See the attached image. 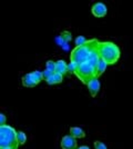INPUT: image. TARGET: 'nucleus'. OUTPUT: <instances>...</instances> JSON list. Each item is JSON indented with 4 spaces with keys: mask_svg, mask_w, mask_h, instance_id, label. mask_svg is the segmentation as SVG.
<instances>
[{
    "mask_svg": "<svg viewBox=\"0 0 133 149\" xmlns=\"http://www.w3.org/2000/svg\"><path fill=\"white\" fill-rule=\"evenodd\" d=\"M98 51L102 60L109 65H114L115 62L120 59L121 51L118 45L111 41H104V42H99L98 44Z\"/></svg>",
    "mask_w": 133,
    "mask_h": 149,
    "instance_id": "nucleus-1",
    "label": "nucleus"
},
{
    "mask_svg": "<svg viewBox=\"0 0 133 149\" xmlns=\"http://www.w3.org/2000/svg\"><path fill=\"white\" fill-rule=\"evenodd\" d=\"M19 146L16 129L7 125L0 126V148L18 149Z\"/></svg>",
    "mask_w": 133,
    "mask_h": 149,
    "instance_id": "nucleus-2",
    "label": "nucleus"
},
{
    "mask_svg": "<svg viewBox=\"0 0 133 149\" xmlns=\"http://www.w3.org/2000/svg\"><path fill=\"white\" fill-rule=\"evenodd\" d=\"M98 40L92 39V40H89V42L84 46H80V47H76L74 49L71 51V55H70V60L73 62H76L78 65H81L83 62L88 61V58L90 56V52L91 49L93 48L94 44Z\"/></svg>",
    "mask_w": 133,
    "mask_h": 149,
    "instance_id": "nucleus-3",
    "label": "nucleus"
},
{
    "mask_svg": "<svg viewBox=\"0 0 133 149\" xmlns=\"http://www.w3.org/2000/svg\"><path fill=\"white\" fill-rule=\"evenodd\" d=\"M76 76L82 81V84L87 85L92 78L95 77V68L92 65H90L88 61L83 62V63L78 66V69H76Z\"/></svg>",
    "mask_w": 133,
    "mask_h": 149,
    "instance_id": "nucleus-4",
    "label": "nucleus"
},
{
    "mask_svg": "<svg viewBox=\"0 0 133 149\" xmlns=\"http://www.w3.org/2000/svg\"><path fill=\"white\" fill-rule=\"evenodd\" d=\"M91 13L96 18H103L108 13V8L102 2H95L91 8Z\"/></svg>",
    "mask_w": 133,
    "mask_h": 149,
    "instance_id": "nucleus-5",
    "label": "nucleus"
},
{
    "mask_svg": "<svg viewBox=\"0 0 133 149\" xmlns=\"http://www.w3.org/2000/svg\"><path fill=\"white\" fill-rule=\"evenodd\" d=\"M60 145H61L62 149H76L78 141L74 137H72L71 135H67V136L62 137Z\"/></svg>",
    "mask_w": 133,
    "mask_h": 149,
    "instance_id": "nucleus-6",
    "label": "nucleus"
},
{
    "mask_svg": "<svg viewBox=\"0 0 133 149\" xmlns=\"http://www.w3.org/2000/svg\"><path fill=\"white\" fill-rule=\"evenodd\" d=\"M87 87H88V89H89L90 95H91L92 97H95V96L98 95V93L100 91L101 84H100L99 79H98L96 77H94V78H92V79L87 84Z\"/></svg>",
    "mask_w": 133,
    "mask_h": 149,
    "instance_id": "nucleus-7",
    "label": "nucleus"
},
{
    "mask_svg": "<svg viewBox=\"0 0 133 149\" xmlns=\"http://www.w3.org/2000/svg\"><path fill=\"white\" fill-rule=\"evenodd\" d=\"M56 72L64 76L68 71V63L64 61V60H58L56 61Z\"/></svg>",
    "mask_w": 133,
    "mask_h": 149,
    "instance_id": "nucleus-8",
    "label": "nucleus"
},
{
    "mask_svg": "<svg viewBox=\"0 0 133 149\" xmlns=\"http://www.w3.org/2000/svg\"><path fill=\"white\" fill-rule=\"evenodd\" d=\"M107 67H108V63L100 58V60L98 61V65L95 66V77L99 78L101 74H103V72L107 70Z\"/></svg>",
    "mask_w": 133,
    "mask_h": 149,
    "instance_id": "nucleus-9",
    "label": "nucleus"
},
{
    "mask_svg": "<svg viewBox=\"0 0 133 149\" xmlns=\"http://www.w3.org/2000/svg\"><path fill=\"white\" fill-rule=\"evenodd\" d=\"M70 135L72 137H74L76 139H82V138L85 137V132L80 127H71L70 128Z\"/></svg>",
    "mask_w": 133,
    "mask_h": 149,
    "instance_id": "nucleus-10",
    "label": "nucleus"
},
{
    "mask_svg": "<svg viewBox=\"0 0 133 149\" xmlns=\"http://www.w3.org/2000/svg\"><path fill=\"white\" fill-rule=\"evenodd\" d=\"M62 80H63V76L60 74H57V72H54L49 79H47L45 81H47L48 85H58V84H61Z\"/></svg>",
    "mask_w": 133,
    "mask_h": 149,
    "instance_id": "nucleus-11",
    "label": "nucleus"
},
{
    "mask_svg": "<svg viewBox=\"0 0 133 149\" xmlns=\"http://www.w3.org/2000/svg\"><path fill=\"white\" fill-rule=\"evenodd\" d=\"M22 86L27 88H30V87H36L37 84L33 81L31 77V74H27L22 77Z\"/></svg>",
    "mask_w": 133,
    "mask_h": 149,
    "instance_id": "nucleus-12",
    "label": "nucleus"
},
{
    "mask_svg": "<svg viewBox=\"0 0 133 149\" xmlns=\"http://www.w3.org/2000/svg\"><path fill=\"white\" fill-rule=\"evenodd\" d=\"M31 77H32V79H33V81H34L37 85H38L41 80H43L42 72H41V71H38V70H34L33 72H31Z\"/></svg>",
    "mask_w": 133,
    "mask_h": 149,
    "instance_id": "nucleus-13",
    "label": "nucleus"
},
{
    "mask_svg": "<svg viewBox=\"0 0 133 149\" xmlns=\"http://www.w3.org/2000/svg\"><path fill=\"white\" fill-rule=\"evenodd\" d=\"M89 42V40L83 36H79L76 38V47H80V46H84Z\"/></svg>",
    "mask_w": 133,
    "mask_h": 149,
    "instance_id": "nucleus-14",
    "label": "nucleus"
},
{
    "mask_svg": "<svg viewBox=\"0 0 133 149\" xmlns=\"http://www.w3.org/2000/svg\"><path fill=\"white\" fill-rule=\"evenodd\" d=\"M17 139L20 145H25L27 141V135L23 131H17Z\"/></svg>",
    "mask_w": 133,
    "mask_h": 149,
    "instance_id": "nucleus-15",
    "label": "nucleus"
},
{
    "mask_svg": "<svg viewBox=\"0 0 133 149\" xmlns=\"http://www.w3.org/2000/svg\"><path fill=\"white\" fill-rule=\"evenodd\" d=\"M61 38H62V40H63L64 42H69V41H71V39H72V35H71L70 31H67V30L62 31Z\"/></svg>",
    "mask_w": 133,
    "mask_h": 149,
    "instance_id": "nucleus-16",
    "label": "nucleus"
},
{
    "mask_svg": "<svg viewBox=\"0 0 133 149\" xmlns=\"http://www.w3.org/2000/svg\"><path fill=\"white\" fill-rule=\"evenodd\" d=\"M45 69L50 70L52 72H56V61H53V60H48L47 63H45Z\"/></svg>",
    "mask_w": 133,
    "mask_h": 149,
    "instance_id": "nucleus-17",
    "label": "nucleus"
},
{
    "mask_svg": "<svg viewBox=\"0 0 133 149\" xmlns=\"http://www.w3.org/2000/svg\"><path fill=\"white\" fill-rule=\"evenodd\" d=\"M78 63L73 61H70V63H68V71L69 72H72V74H76V69H78Z\"/></svg>",
    "mask_w": 133,
    "mask_h": 149,
    "instance_id": "nucleus-18",
    "label": "nucleus"
},
{
    "mask_svg": "<svg viewBox=\"0 0 133 149\" xmlns=\"http://www.w3.org/2000/svg\"><path fill=\"white\" fill-rule=\"evenodd\" d=\"M54 74V72H52V71H50V70H48V69H45V70H43L42 71V76H43V79L44 80H47V79H49L52 74Z\"/></svg>",
    "mask_w": 133,
    "mask_h": 149,
    "instance_id": "nucleus-19",
    "label": "nucleus"
},
{
    "mask_svg": "<svg viewBox=\"0 0 133 149\" xmlns=\"http://www.w3.org/2000/svg\"><path fill=\"white\" fill-rule=\"evenodd\" d=\"M94 149H108L107 148V146L104 145V143H102V141H94Z\"/></svg>",
    "mask_w": 133,
    "mask_h": 149,
    "instance_id": "nucleus-20",
    "label": "nucleus"
},
{
    "mask_svg": "<svg viewBox=\"0 0 133 149\" xmlns=\"http://www.w3.org/2000/svg\"><path fill=\"white\" fill-rule=\"evenodd\" d=\"M6 121H7L6 116H5L3 113H0V126H5V125H6Z\"/></svg>",
    "mask_w": 133,
    "mask_h": 149,
    "instance_id": "nucleus-21",
    "label": "nucleus"
},
{
    "mask_svg": "<svg viewBox=\"0 0 133 149\" xmlns=\"http://www.w3.org/2000/svg\"><path fill=\"white\" fill-rule=\"evenodd\" d=\"M78 149H90L89 147H87V146H81V147H79Z\"/></svg>",
    "mask_w": 133,
    "mask_h": 149,
    "instance_id": "nucleus-22",
    "label": "nucleus"
},
{
    "mask_svg": "<svg viewBox=\"0 0 133 149\" xmlns=\"http://www.w3.org/2000/svg\"><path fill=\"white\" fill-rule=\"evenodd\" d=\"M0 149H12V148H0Z\"/></svg>",
    "mask_w": 133,
    "mask_h": 149,
    "instance_id": "nucleus-23",
    "label": "nucleus"
}]
</instances>
